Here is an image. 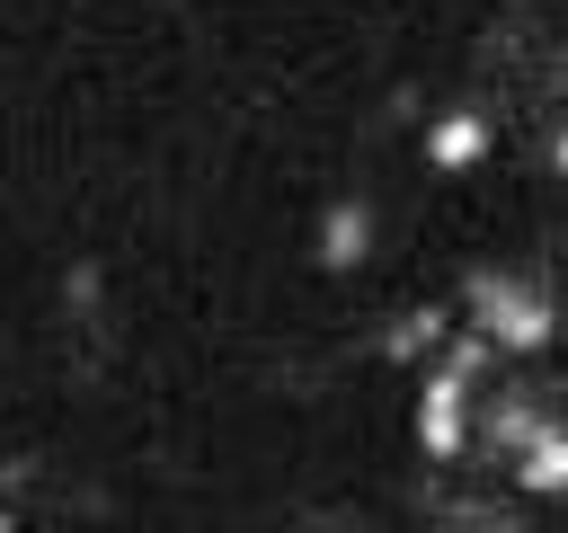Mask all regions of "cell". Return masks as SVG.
Segmentation results:
<instances>
[{"instance_id": "cell-4", "label": "cell", "mask_w": 568, "mask_h": 533, "mask_svg": "<svg viewBox=\"0 0 568 533\" xmlns=\"http://www.w3.org/2000/svg\"><path fill=\"white\" fill-rule=\"evenodd\" d=\"M506 480H515V497L550 506V497L568 489V426H550V435H532L524 453H506Z\"/></svg>"}, {"instance_id": "cell-2", "label": "cell", "mask_w": 568, "mask_h": 533, "mask_svg": "<svg viewBox=\"0 0 568 533\" xmlns=\"http://www.w3.org/2000/svg\"><path fill=\"white\" fill-rule=\"evenodd\" d=\"M488 151H497V124H488V107H444V115L426 124V169H444V178L479 169Z\"/></svg>"}, {"instance_id": "cell-3", "label": "cell", "mask_w": 568, "mask_h": 533, "mask_svg": "<svg viewBox=\"0 0 568 533\" xmlns=\"http://www.w3.org/2000/svg\"><path fill=\"white\" fill-rule=\"evenodd\" d=\"M373 258V204L364 195H337L328 213H320V266L328 275H355Z\"/></svg>"}, {"instance_id": "cell-5", "label": "cell", "mask_w": 568, "mask_h": 533, "mask_svg": "<svg viewBox=\"0 0 568 533\" xmlns=\"http://www.w3.org/2000/svg\"><path fill=\"white\" fill-rule=\"evenodd\" d=\"M444 338H453V311H444V302H417V311H399V320L382 329V364H426Z\"/></svg>"}, {"instance_id": "cell-1", "label": "cell", "mask_w": 568, "mask_h": 533, "mask_svg": "<svg viewBox=\"0 0 568 533\" xmlns=\"http://www.w3.org/2000/svg\"><path fill=\"white\" fill-rule=\"evenodd\" d=\"M462 311L470 329L497 346V355H541L550 346V284H524V275H470L462 284Z\"/></svg>"}]
</instances>
